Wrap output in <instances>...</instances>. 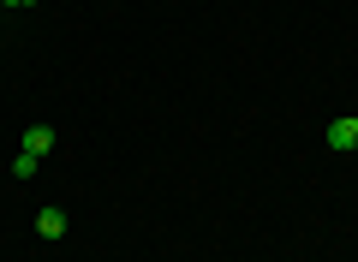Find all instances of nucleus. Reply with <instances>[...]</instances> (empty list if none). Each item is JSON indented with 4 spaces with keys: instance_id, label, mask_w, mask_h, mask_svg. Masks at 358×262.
<instances>
[{
    "instance_id": "obj_3",
    "label": "nucleus",
    "mask_w": 358,
    "mask_h": 262,
    "mask_svg": "<svg viewBox=\"0 0 358 262\" xmlns=\"http://www.w3.org/2000/svg\"><path fill=\"white\" fill-rule=\"evenodd\" d=\"M36 233H42V238H60V233H66V209H54V203H48V209L36 214Z\"/></svg>"
},
{
    "instance_id": "obj_2",
    "label": "nucleus",
    "mask_w": 358,
    "mask_h": 262,
    "mask_svg": "<svg viewBox=\"0 0 358 262\" xmlns=\"http://www.w3.org/2000/svg\"><path fill=\"white\" fill-rule=\"evenodd\" d=\"M48 150H54V125H30V131H24V155H36V161H42Z\"/></svg>"
},
{
    "instance_id": "obj_1",
    "label": "nucleus",
    "mask_w": 358,
    "mask_h": 262,
    "mask_svg": "<svg viewBox=\"0 0 358 262\" xmlns=\"http://www.w3.org/2000/svg\"><path fill=\"white\" fill-rule=\"evenodd\" d=\"M329 150H358V113H352V119H334V125H329Z\"/></svg>"
},
{
    "instance_id": "obj_5",
    "label": "nucleus",
    "mask_w": 358,
    "mask_h": 262,
    "mask_svg": "<svg viewBox=\"0 0 358 262\" xmlns=\"http://www.w3.org/2000/svg\"><path fill=\"white\" fill-rule=\"evenodd\" d=\"M0 6H30V0H0Z\"/></svg>"
},
{
    "instance_id": "obj_4",
    "label": "nucleus",
    "mask_w": 358,
    "mask_h": 262,
    "mask_svg": "<svg viewBox=\"0 0 358 262\" xmlns=\"http://www.w3.org/2000/svg\"><path fill=\"white\" fill-rule=\"evenodd\" d=\"M13 179H36V155H24V150H18V161H13Z\"/></svg>"
}]
</instances>
